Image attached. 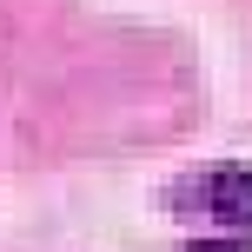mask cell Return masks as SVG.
Masks as SVG:
<instances>
[{
    "instance_id": "1",
    "label": "cell",
    "mask_w": 252,
    "mask_h": 252,
    "mask_svg": "<svg viewBox=\"0 0 252 252\" xmlns=\"http://www.w3.org/2000/svg\"><path fill=\"white\" fill-rule=\"evenodd\" d=\"M173 206H206L232 226H252V166H206V173L179 179Z\"/></svg>"
},
{
    "instance_id": "2",
    "label": "cell",
    "mask_w": 252,
    "mask_h": 252,
    "mask_svg": "<svg viewBox=\"0 0 252 252\" xmlns=\"http://www.w3.org/2000/svg\"><path fill=\"white\" fill-rule=\"evenodd\" d=\"M179 252H246L239 239H192V246H179Z\"/></svg>"
}]
</instances>
